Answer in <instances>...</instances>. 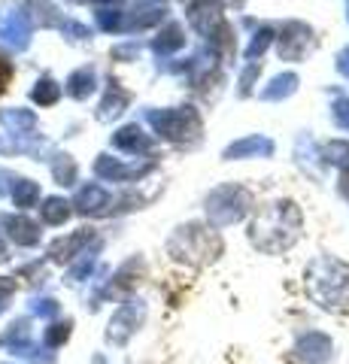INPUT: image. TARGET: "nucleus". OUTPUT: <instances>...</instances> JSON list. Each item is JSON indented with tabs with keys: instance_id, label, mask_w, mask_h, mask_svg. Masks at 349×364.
<instances>
[{
	"instance_id": "obj_1",
	"label": "nucleus",
	"mask_w": 349,
	"mask_h": 364,
	"mask_svg": "<svg viewBox=\"0 0 349 364\" xmlns=\"http://www.w3.org/2000/svg\"><path fill=\"white\" fill-rule=\"evenodd\" d=\"M0 349H6L16 358H28L33 364H49V358L43 355L46 349H40L31 340V318H16L9 322L6 331H0Z\"/></svg>"
},
{
	"instance_id": "obj_2",
	"label": "nucleus",
	"mask_w": 349,
	"mask_h": 364,
	"mask_svg": "<svg viewBox=\"0 0 349 364\" xmlns=\"http://www.w3.org/2000/svg\"><path fill=\"white\" fill-rule=\"evenodd\" d=\"M143 322V306H122V310H116V316L109 318V328H107V343L109 346H125L131 334L140 328Z\"/></svg>"
},
{
	"instance_id": "obj_3",
	"label": "nucleus",
	"mask_w": 349,
	"mask_h": 364,
	"mask_svg": "<svg viewBox=\"0 0 349 364\" xmlns=\"http://www.w3.org/2000/svg\"><path fill=\"white\" fill-rule=\"evenodd\" d=\"M295 352H298V358H301L304 364H325V361L331 358L334 346H331V340L325 337V334L313 331V334H307V337H301V340H298Z\"/></svg>"
},
{
	"instance_id": "obj_4",
	"label": "nucleus",
	"mask_w": 349,
	"mask_h": 364,
	"mask_svg": "<svg viewBox=\"0 0 349 364\" xmlns=\"http://www.w3.org/2000/svg\"><path fill=\"white\" fill-rule=\"evenodd\" d=\"M0 222H4V231L13 243H18V246H37L40 243V228L31 219H25V215H6V219H0Z\"/></svg>"
},
{
	"instance_id": "obj_5",
	"label": "nucleus",
	"mask_w": 349,
	"mask_h": 364,
	"mask_svg": "<svg viewBox=\"0 0 349 364\" xmlns=\"http://www.w3.org/2000/svg\"><path fill=\"white\" fill-rule=\"evenodd\" d=\"M88 240V234H73V237H67V240H58V243H52L49 249V255L55 261H70L76 255V249H80L82 243Z\"/></svg>"
},
{
	"instance_id": "obj_6",
	"label": "nucleus",
	"mask_w": 349,
	"mask_h": 364,
	"mask_svg": "<svg viewBox=\"0 0 349 364\" xmlns=\"http://www.w3.org/2000/svg\"><path fill=\"white\" fill-rule=\"evenodd\" d=\"M70 331H73V322H70V318H64V322H52V325L46 328V334H43V340H46V349L64 346L67 340H70Z\"/></svg>"
},
{
	"instance_id": "obj_7",
	"label": "nucleus",
	"mask_w": 349,
	"mask_h": 364,
	"mask_svg": "<svg viewBox=\"0 0 349 364\" xmlns=\"http://www.w3.org/2000/svg\"><path fill=\"white\" fill-rule=\"evenodd\" d=\"M37 198H40V188H37V182H28V179H21L18 186L13 188V200H16V207H21V210H25V207H31V203L37 200Z\"/></svg>"
},
{
	"instance_id": "obj_8",
	"label": "nucleus",
	"mask_w": 349,
	"mask_h": 364,
	"mask_svg": "<svg viewBox=\"0 0 349 364\" xmlns=\"http://www.w3.org/2000/svg\"><path fill=\"white\" fill-rule=\"evenodd\" d=\"M67 215H70V210H67V203L61 198H49L46 207H43V219H46L49 225H64Z\"/></svg>"
},
{
	"instance_id": "obj_9",
	"label": "nucleus",
	"mask_w": 349,
	"mask_h": 364,
	"mask_svg": "<svg viewBox=\"0 0 349 364\" xmlns=\"http://www.w3.org/2000/svg\"><path fill=\"white\" fill-rule=\"evenodd\" d=\"M31 313L33 316H43V318H52V316H58V301H52V298H37L31 304Z\"/></svg>"
},
{
	"instance_id": "obj_10",
	"label": "nucleus",
	"mask_w": 349,
	"mask_h": 364,
	"mask_svg": "<svg viewBox=\"0 0 349 364\" xmlns=\"http://www.w3.org/2000/svg\"><path fill=\"white\" fill-rule=\"evenodd\" d=\"M55 95H58V91H52V82H40V88L33 91V97H37L40 104H49V100H52Z\"/></svg>"
},
{
	"instance_id": "obj_11",
	"label": "nucleus",
	"mask_w": 349,
	"mask_h": 364,
	"mask_svg": "<svg viewBox=\"0 0 349 364\" xmlns=\"http://www.w3.org/2000/svg\"><path fill=\"white\" fill-rule=\"evenodd\" d=\"M16 291V282H6V286H0V313H4L6 310V301H9V294H13Z\"/></svg>"
},
{
	"instance_id": "obj_12",
	"label": "nucleus",
	"mask_w": 349,
	"mask_h": 364,
	"mask_svg": "<svg viewBox=\"0 0 349 364\" xmlns=\"http://www.w3.org/2000/svg\"><path fill=\"white\" fill-rule=\"evenodd\" d=\"M4 191H6V173L0 170V195H4Z\"/></svg>"
},
{
	"instance_id": "obj_13",
	"label": "nucleus",
	"mask_w": 349,
	"mask_h": 364,
	"mask_svg": "<svg viewBox=\"0 0 349 364\" xmlns=\"http://www.w3.org/2000/svg\"><path fill=\"white\" fill-rule=\"evenodd\" d=\"M9 255H6V249H4V243H0V261H6Z\"/></svg>"
},
{
	"instance_id": "obj_14",
	"label": "nucleus",
	"mask_w": 349,
	"mask_h": 364,
	"mask_svg": "<svg viewBox=\"0 0 349 364\" xmlns=\"http://www.w3.org/2000/svg\"><path fill=\"white\" fill-rule=\"evenodd\" d=\"M6 282H9V279H4V277H0V286H6Z\"/></svg>"
},
{
	"instance_id": "obj_15",
	"label": "nucleus",
	"mask_w": 349,
	"mask_h": 364,
	"mask_svg": "<svg viewBox=\"0 0 349 364\" xmlns=\"http://www.w3.org/2000/svg\"><path fill=\"white\" fill-rule=\"evenodd\" d=\"M0 364H13V361H0Z\"/></svg>"
}]
</instances>
